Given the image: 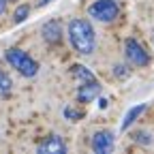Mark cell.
Masks as SVG:
<instances>
[{
	"instance_id": "6da1fadb",
	"label": "cell",
	"mask_w": 154,
	"mask_h": 154,
	"mask_svg": "<svg viewBox=\"0 0 154 154\" xmlns=\"http://www.w3.org/2000/svg\"><path fill=\"white\" fill-rule=\"evenodd\" d=\"M69 41L73 45V49L82 56H90L96 47V34H94V28L88 19H82V17H75L71 19L69 24Z\"/></svg>"
},
{
	"instance_id": "7a4b0ae2",
	"label": "cell",
	"mask_w": 154,
	"mask_h": 154,
	"mask_svg": "<svg viewBox=\"0 0 154 154\" xmlns=\"http://www.w3.org/2000/svg\"><path fill=\"white\" fill-rule=\"evenodd\" d=\"M5 58H7V62H9L19 75H24V77H34V75L38 73L36 60H32V58H30L24 49L11 47V49L5 51Z\"/></svg>"
},
{
	"instance_id": "3957f363",
	"label": "cell",
	"mask_w": 154,
	"mask_h": 154,
	"mask_svg": "<svg viewBox=\"0 0 154 154\" xmlns=\"http://www.w3.org/2000/svg\"><path fill=\"white\" fill-rule=\"evenodd\" d=\"M90 17L99 19V22H113L120 13V7L116 0H94V2L88 7Z\"/></svg>"
},
{
	"instance_id": "277c9868",
	"label": "cell",
	"mask_w": 154,
	"mask_h": 154,
	"mask_svg": "<svg viewBox=\"0 0 154 154\" xmlns=\"http://www.w3.org/2000/svg\"><path fill=\"white\" fill-rule=\"evenodd\" d=\"M124 54H126V60L135 66H146L150 64V56L148 51L135 41V38H126V43H124Z\"/></svg>"
},
{
	"instance_id": "5b68a950",
	"label": "cell",
	"mask_w": 154,
	"mask_h": 154,
	"mask_svg": "<svg viewBox=\"0 0 154 154\" xmlns=\"http://www.w3.org/2000/svg\"><path fill=\"white\" fill-rule=\"evenodd\" d=\"M38 154H64L66 152V143L62 141V137L58 135H49V137H43L36 146Z\"/></svg>"
},
{
	"instance_id": "8992f818",
	"label": "cell",
	"mask_w": 154,
	"mask_h": 154,
	"mask_svg": "<svg viewBox=\"0 0 154 154\" xmlns=\"http://www.w3.org/2000/svg\"><path fill=\"white\" fill-rule=\"evenodd\" d=\"M92 150L96 154H107L113 150V133L111 131H96L92 135Z\"/></svg>"
},
{
	"instance_id": "52a82bcc",
	"label": "cell",
	"mask_w": 154,
	"mask_h": 154,
	"mask_svg": "<svg viewBox=\"0 0 154 154\" xmlns=\"http://www.w3.org/2000/svg\"><path fill=\"white\" fill-rule=\"evenodd\" d=\"M101 84L96 79H90V82H82L79 90H77V101L79 103H92L96 96L101 94Z\"/></svg>"
},
{
	"instance_id": "ba28073f",
	"label": "cell",
	"mask_w": 154,
	"mask_h": 154,
	"mask_svg": "<svg viewBox=\"0 0 154 154\" xmlns=\"http://www.w3.org/2000/svg\"><path fill=\"white\" fill-rule=\"evenodd\" d=\"M41 34H43V38L47 43H60V38H62V26H60V22H56V19L47 22L41 28Z\"/></svg>"
},
{
	"instance_id": "9c48e42d",
	"label": "cell",
	"mask_w": 154,
	"mask_h": 154,
	"mask_svg": "<svg viewBox=\"0 0 154 154\" xmlns=\"http://www.w3.org/2000/svg\"><path fill=\"white\" fill-rule=\"evenodd\" d=\"M143 111H146V105H143V103H141V105H135V107H131V109H128V113L124 116V120H122V131H126V128H128V126H131L135 120H137Z\"/></svg>"
},
{
	"instance_id": "30bf717a",
	"label": "cell",
	"mask_w": 154,
	"mask_h": 154,
	"mask_svg": "<svg viewBox=\"0 0 154 154\" xmlns=\"http://www.w3.org/2000/svg\"><path fill=\"white\" fill-rule=\"evenodd\" d=\"M71 73H73V77H77V79H82V82H90V79H94V75H92L86 66H82V64H75V66L71 69Z\"/></svg>"
},
{
	"instance_id": "8fae6325",
	"label": "cell",
	"mask_w": 154,
	"mask_h": 154,
	"mask_svg": "<svg viewBox=\"0 0 154 154\" xmlns=\"http://www.w3.org/2000/svg\"><path fill=\"white\" fill-rule=\"evenodd\" d=\"M11 88H13V84H11V79H9V75H7L5 71H0V94H2V96H9V94H11Z\"/></svg>"
},
{
	"instance_id": "7c38bea8",
	"label": "cell",
	"mask_w": 154,
	"mask_h": 154,
	"mask_svg": "<svg viewBox=\"0 0 154 154\" xmlns=\"http://www.w3.org/2000/svg\"><path fill=\"white\" fill-rule=\"evenodd\" d=\"M28 15H30V7H28V5H22V7L15 9V13H13V22H15V24H22Z\"/></svg>"
},
{
	"instance_id": "4fadbf2b",
	"label": "cell",
	"mask_w": 154,
	"mask_h": 154,
	"mask_svg": "<svg viewBox=\"0 0 154 154\" xmlns=\"http://www.w3.org/2000/svg\"><path fill=\"white\" fill-rule=\"evenodd\" d=\"M133 141L143 143V146H150L152 143V135L146 133V131H137V133H133Z\"/></svg>"
},
{
	"instance_id": "5bb4252c",
	"label": "cell",
	"mask_w": 154,
	"mask_h": 154,
	"mask_svg": "<svg viewBox=\"0 0 154 154\" xmlns=\"http://www.w3.org/2000/svg\"><path fill=\"white\" fill-rule=\"evenodd\" d=\"M64 116H66L69 120L77 122V120H82V116H84V113H82V111H75V109H71V107H66V109H64Z\"/></svg>"
},
{
	"instance_id": "9a60e30c",
	"label": "cell",
	"mask_w": 154,
	"mask_h": 154,
	"mask_svg": "<svg viewBox=\"0 0 154 154\" xmlns=\"http://www.w3.org/2000/svg\"><path fill=\"white\" fill-rule=\"evenodd\" d=\"M113 73L118 75V77H128V69H126V66H122V64L116 66V69H113Z\"/></svg>"
},
{
	"instance_id": "2e32d148",
	"label": "cell",
	"mask_w": 154,
	"mask_h": 154,
	"mask_svg": "<svg viewBox=\"0 0 154 154\" xmlns=\"http://www.w3.org/2000/svg\"><path fill=\"white\" fill-rule=\"evenodd\" d=\"M7 11V0H0V15H5Z\"/></svg>"
},
{
	"instance_id": "e0dca14e",
	"label": "cell",
	"mask_w": 154,
	"mask_h": 154,
	"mask_svg": "<svg viewBox=\"0 0 154 154\" xmlns=\"http://www.w3.org/2000/svg\"><path fill=\"white\" fill-rule=\"evenodd\" d=\"M47 2H51V0H41V7H45Z\"/></svg>"
}]
</instances>
